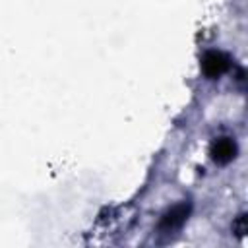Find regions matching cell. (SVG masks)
<instances>
[{"label": "cell", "mask_w": 248, "mask_h": 248, "mask_svg": "<svg viewBox=\"0 0 248 248\" xmlns=\"http://www.w3.org/2000/svg\"><path fill=\"white\" fill-rule=\"evenodd\" d=\"M244 223H246L244 215H238V217H236V225H234V232H236L238 236H242V234H244V231H246Z\"/></svg>", "instance_id": "obj_4"}, {"label": "cell", "mask_w": 248, "mask_h": 248, "mask_svg": "<svg viewBox=\"0 0 248 248\" xmlns=\"http://www.w3.org/2000/svg\"><path fill=\"white\" fill-rule=\"evenodd\" d=\"M186 215H188V205H176V207H172L165 217H163V221H161V227L163 229H174V227H178V225H182L184 221H186Z\"/></svg>", "instance_id": "obj_3"}, {"label": "cell", "mask_w": 248, "mask_h": 248, "mask_svg": "<svg viewBox=\"0 0 248 248\" xmlns=\"http://www.w3.org/2000/svg\"><path fill=\"white\" fill-rule=\"evenodd\" d=\"M211 155L217 163H229L236 155V145L229 138H221L211 145Z\"/></svg>", "instance_id": "obj_2"}, {"label": "cell", "mask_w": 248, "mask_h": 248, "mask_svg": "<svg viewBox=\"0 0 248 248\" xmlns=\"http://www.w3.org/2000/svg\"><path fill=\"white\" fill-rule=\"evenodd\" d=\"M202 68H203V72H205L209 78H217V76H221V74L229 68V58H227L223 52L211 50V52H207V54L202 58Z\"/></svg>", "instance_id": "obj_1"}]
</instances>
